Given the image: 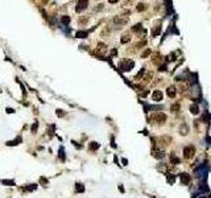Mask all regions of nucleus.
<instances>
[{
  "mask_svg": "<svg viewBox=\"0 0 211 198\" xmlns=\"http://www.w3.org/2000/svg\"><path fill=\"white\" fill-rule=\"evenodd\" d=\"M194 153H195V148L193 147V145H187V147H185V149H183V157L185 158H191L193 156H194Z\"/></svg>",
  "mask_w": 211,
  "mask_h": 198,
  "instance_id": "1",
  "label": "nucleus"
},
{
  "mask_svg": "<svg viewBox=\"0 0 211 198\" xmlns=\"http://www.w3.org/2000/svg\"><path fill=\"white\" fill-rule=\"evenodd\" d=\"M133 61H131V59H127V61H124V62H121L120 65H119V67H120V70H123V71H129L132 67H133Z\"/></svg>",
  "mask_w": 211,
  "mask_h": 198,
  "instance_id": "2",
  "label": "nucleus"
},
{
  "mask_svg": "<svg viewBox=\"0 0 211 198\" xmlns=\"http://www.w3.org/2000/svg\"><path fill=\"white\" fill-rule=\"evenodd\" d=\"M128 23V17H123V16H115L114 17V24H116V25H124V24H127Z\"/></svg>",
  "mask_w": 211,
  "mask_h": 198,
  "instance_id": "3",
  "label": "nucleus"
},
{
  "mask_svg": "<svg viewBox=\"0 0 211 198\" xmlns=\"http://www.w3.org/2000/svg\"><path fill=\"white\" fill-rule=\"evenodd\" d=\"M89 7V2H86V0H79V2L77 3V7H75V11L77 12H80L83 9H86Z\"/></svg>",
  "mask_w": 211,
  "mask_h": 198,
  "instance_id": "4",
  "label": "nucleus"
},
{
  "mask_svg": "<svg viewBox=\"0 0 211 198\" xmlns=\"http://www.w3.org/2000/svg\"><path fill=\"white\" fill-rule=\"evenodd\" d=\"M153 119L156 122H158V123H164V122H166V115L162 114V112H156L153 115Z\"/></svg>",
  "mask_w": 211,
  "mask_h": 198,
  "instance_id": "5",
  "label": "nucleus"
},
{
  "mask_svg": "<svg viewBox=\"0 0 211 198\" xmlns=\"http://www.w3.org/2000/svg\"><path fill=\"white\" fill-rule=\"evenodd\" d=\"M162 96H164V94H162V91H160V90H154L153 94H152V99H153L154 102L162 101Z\"/></svg>",
  "mask_w": 211,
  "mask_h": 198,
  "instance_id": "6",
  "label": "nucleus"
},
{
  "mask_svg": "<svg viewBox=\"0 0 211 198\" xmlns=\"http://www.w3.org/2000/svg\"><path fill=\"white\" fill-rule=\"evenodd\" d=\"M178 132H179V135L186 136V135L189 133V126H187L186 123H182L181 127H179V129H178Z\"/></svg>",
  "mask_w": 211,
  "mask_h": 198,
  "instance_id": "7",
  "label": "nucleus"
},
{
  "mask_svg": "<svg viewBox=\"0 0 211 198\" xmlns=\"http://www.w3.org/2000/svg\"><path fill=\"white\" fill-rule=\"evenodd\" d=\"M152 154H153L156 158H158V160H161V158L165 157V152H164V151H160V149H153Z\"/></svg>",
  "mask_w": 211,
  "mask_h": 198,
  "instance_id": "8",
  "label": "nucleus"
},
{
  "mask_svg": "<svg viewBox=\"0 0 211 198\" xmlns=\"http://www.w3.org/2000/svg\"><path fill=\"white\" fill-rule=\"evenodd\" d=\"M181 182H182L183 185H187V184L190 182V174L182 173V174H181Z\"/></svg>",
  "mask_w": 211,
  "mask_h": 198,
  "instance_id": "9",
  "label": "nucleus"
},
{
  "mask_svg": "<svg viewBox=\"0 0 211 198\" xmlns=\"http://www.w3.org/2000/svg\"><path fill=\"white\" fill-rule=\"evenodd\" d=\"M166 94H167V96H169V98H174V96H176V94H177V91H176V87H173V86L167 87V90H166Z\"/></svg>",
  "mask_w": 211,
  "mask_h": 198,
  "instance_id": "10",
  "label": "nucleus"
},
{
  "mask_svg": "<svg viewBox=\"0 0 211 198\" xmlns=\"http://www.w3.org/2000/svg\"><path fill=\"white\" fill-rule=\"evenodd\" d=\"M190 112L191 114H194V115H197V114H199V107H198V104H191L190 106Z\"/></svg>",
  "mask_w": 211,
  "mask_h": 198,
  "instance_id": "11",
  "label": "nucleus"
},
{
  "mask_svg": "<svg viewBox=\"0 0 211 198\" xmlns=\"http://www.w3.org/2000/svg\"><path fill=\"white\" fill-rule=\"evenodd\" d=\"M160 141H162V145H167L169 143L172 141V139L169 136H162V137H160Z\"/></svg>",
  "mask_w": 211,
  "mask_h": 198,
  "instance_id": "12",
  "label": "nucleus"
},
{
  "mask_svg": "<svg viewBox=\"0 0 211 198\" xmlns=\"http://www.w3.org/2000/svg\"><path fill=\"white\" fill-rule=\"evenodd\" d=\"M99 53H106V50H107V48H106V45L104 44H98V49H96Z\"/></svg>",
  "mask_w": 211,
  "mask_h": 198,
  "instance_id": "13",
  "label": "nucleus"
},
{
  "mask_svg": "<svg viewBox=\"0 0 211 198\" xmlns=\"http://www.w3.org/2000/svg\"><path fill=\"white\" fill-rule=\"evenodd\" d=\"M136 9H137L139 12H142V11L146 9V4H145V3H139L137 7H136Z\"/></svg>",
  "mask_w": 211,
  "mask_h": 198,
  "instance_id": "14",
  "label": "nucleus"
},
{
  "mask_svg": "<svg viewBox=\"0 0 211 198\" xmlns=\"http://www.w3.org/2000/svg\"><path fill=\"white\" fill-rule=\"evenodd\" d=\"M87 32H84V30H79V32H77V37H79V38H84V37H87Z\"/></svg>",
  "mask_w": 211,
  "mask_h": 198,
  "instance_id": "15",
  "label": "nucleus"
},
{
  "mask_svg": "<svg viewBox=\"0 0 211 198\" xmlns=\"http://www.w3.org/2000/svg\"><path fill=\"white\" fill-rule=\"evenodd\" d=\"M170 161H172V164H179V158L177 157V156H174V154H172L170 156Z\"/></svg>",
  "mask_w": 211,
  "mask_h": 198,
  "instance_id": "16",
  "label": "nucleus"
},
{
  "mask_svg": "<svg viewBox=\"0 0 211 198\" xmlns=\"http://www.w3.org/2000/svg\"><path fill=\"white\" fill-rule=\"evenodd\" d=\"M61 21H62V24H65V25H67V24L70 23V17H69V16H62V18H61Z\"/></svg>",
  "mask_w": 211,
  "mask_h": 198,
  "instance_id": "17",
  "label": "nucleus"
},
{
  "mask_svg": "<svg viewBox=\"0 0 211 198\" xmlns=\"http://www.w3.org/2000/svg\"><path fill=\"white\" fill-rule=\"evenodd\" d=\"M75 190H77L78 193H82V191H84V186H83L82 184H77V185H75Z\"/></svg>",
  "mask_w": 211,
  "mask_h": 198,
  "instance_id": "18",
  "label": "nucleus"
},
{
  "mask_svg": "<svg viewBox=\"0 0 211 198\" xmlns=\"http://www.w3.org/2000/svg\"><path fill=\"white\" fill-rule=\"evenodd\" d=\"M132 30H133V32H136V33L141 32V30H142V27H141V24H137V25H135V27L132 28Z\"/></svg>",
  "mask_w": 211,
  "mask_h": 198,
  "instance_id": "19",
  "label": "nucleus"
},
{
  "mask_svg": "<svg viewBox=\"0 0 211 198\" xmlns=\"http://www.w3.org/2000/svg\"><path fill=\"white\" fill-rule=\"evenodd\" d=\"M170 111H172V112H178V111H179V104H178V103H177V104H172Z\"/></svg>",
  "mask_w": 211,
  "mask_h": 198,
  "instance_id": "20",
  "label": "nucleus"
},
{
  "mask_svg": "<svg viewBox=\"0 0 211 198\" xmlns=\"http://www.w3.org/2000/svg\"><path fill=\"white\" fill-rule=\"evenodd\" d=\"M129 40H131L129 36H123L120 41H121V44H127V42H129Z\"/></svg>",
  "mask_w": 211,
  "mask_h": 198,
  "instance_id": "21",
  "label": "nucleus"
},
{
  "mask_svg": "<svg viewBox=\"0 0 211 198\" xmlns=\"http://www.w3.org/2000/svg\"><path fill=\"white\" fill-rule=\"evenodd\" d=\"M89 148H90V149H92V151H94V149H98V148H99V144H98V143H95V141H92V143H90Z\"/></svg>",
  "mask_w": 211,
  "mask_h": 198,
  "instance_id": "22",
  "label": "nucleus"
},
{
  "mask_svg": "<svg viewBox=\"0 0 211 198\" xmlns=\"http://www.w3.org/2000/svg\"><path fill=\"white\" fill-rule=\"evenodd\" d=\"M37 128H38V122H34V124L32 126V132L36 133L37 132Z\"/></svg>",
  "mask_w": 211,
  "mask_h": 198,
  "instance_id": "23",
  "label": "nucleus"
},
{
  "mask_svg": "<svg viewBox=\"0 0 211 198\" xmlns=\"http://www.w3.org/2000/svg\"><path fill=\"white\" fill-rule=\"evenodd\" d=\"M17 141H21V137H17L15 141H8V145H16V144H18Z\"/></svg>",
  "mask_w": 211,
  "mask_h": 198,
  "instance_id": "24",
  "label": "nucleus"
},
{
  "mask_svg": "<svg viewBox=\"0 0 211 198\" xmlns=\"http://www.w3.org/2000/svg\"><path fill=\"white\" fill-rule=\"evenodd\" d=\"M149 54H151V50H149V49H146V50H145V52L141 54V57H142V58H145V57H148Z\"/></svg>",
  "mask_w": 211,
  "mask_h": 198,
  "instance_id": "25",
  "label": "nucleus"
},
{
  "mask_svg": "<svg viewBox=\"0 0 211 198\" xmlns=\"http://www.w3.org/2000/svg\"><path fill=\"white\" fill-rule=\"evenodd\" d=\"M59 158H61V160H65V156H63V148L59 149Z\"/></svg>",
  "mask_w": 211,
  "mask_h": 198,
  "instance_id": "26",
  "label": "nucleus"
},
{
  "mask_svg": "<svg viewBox=\"0 0 211 198\" xmlns=\"http://www.w3.org/2000/svg\"><path fill=\"white\" fill-rule=\"evenodd\" d=\"M151 78H152V73H148V74H146V77H145V78H142V79H145V81H149Z\"/></svg>",
  "mask_w": 211,
  "mask_h": 198,
  "instance_id": "27",
  "label": "nucleus"
},
{
  "mask_svg": "<svg viewBox=\"0 0 211 198\" xmlns=\"http://www.w3.org/2000/svg\"><path fill=\"white\" fill-rule=\"evenodd\" d=\"M152 33H153V36H157V34L160 33V28H156V29H153V32H152Z\"/></svg>",
  "mask_w": 211,
  "mask_h": 198,
  "instance_id": "28",
  "label": "nucleus"
},
{
  "mask_svg": "<svg viewBox=\"0 0 211 198\" xmlns=\"http://www.w3.org/2000/svg\"><path fill=\"white\" fill-rule=\"evenodd\" d=\"M144 71H145V69H144V67H142V69H141V70H140V73H139V74H137V75H136V78H140V77H141V75H142V74H144Z\"/></svg>",
  "mask_w": 211,
  "mask_h": 198,
  "instance_id": "29",
  "label": "nucleus"
},
{
  "mask_svg": "<svg viewBox=\"0 0 211 198\" xmlns=\"http://www.w3.org/2000/svg\"><path fill=\"white\" fill-rule=\"evenodd\" d=\"M145 44H146V41H145V40H144V41H141V42H139V44H137L136 46H137V48H140V46H142V45H145Z\"/></svg>",
  "mask_w": 211,
  "mask_h": 198,
  "instance_id": "30",
  "label": "nucleus"
},
{
  "mask_svg": "<svg viewBox=\"0 0 211 198\" xmlns=\"http://www.w3.org/2000/svg\"><path fill=\"white\" fill-rule=\"evenodd\" d=\"M3 184H9V185H15V181H7V180H4V181H3Z\"/></svg>",
  "mask_w": 211,
  "mask_h": 198,
  "instance_id": "31",
  "label": "nucleus"
},
{
  "mask_svg": "<svg viewBox=\"0 0 211 198\" xmlns=\"http://www.w3.org/2000/svg\"><path fill=\"white\" fill-rule=\"evenodd\" d=\"M173 180H174L173 176H169V177H167V181H169V182H173Z\"/></svg>",
  "mask_w": 211,
  "mask_h": 198,
  "instance_id": "32",
  "label": "nucleus"
}]
</instances>
